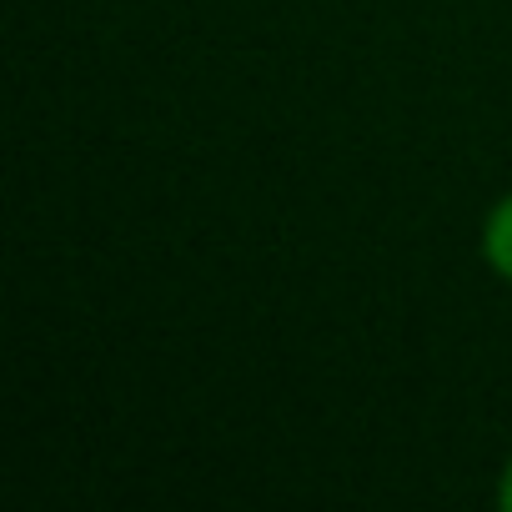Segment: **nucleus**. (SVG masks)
<instances>
[{"label": "nucleus", "instance_id": "2", "mask_svg": "<svg viewBox=\"0 0 512 512\" xmlns=\"http://www.w3.org/2000/svg\"><path fill=\"white\" fill-rule=\"evenodd\" d=\"M497 502H502V507L512 512V462L502 467V482H497Z\"/></svg>", "mask_w": 512, "mask_h": 512}, {"label": "nucleus", "instance_id": "1", "mask_svg": "<svg viewBox=\"0 0 512 512\" xmlns=\"http://www.w3.org/2000/svg\"><path fill=\"white\" fill-rule=\"evenodd\" d=\"M482 251H487V262L502 282H512V191L492 206L487 216V231H482Z\"/></svg>", "mask_w": 512, "mask_h": 512}]
</instances>
